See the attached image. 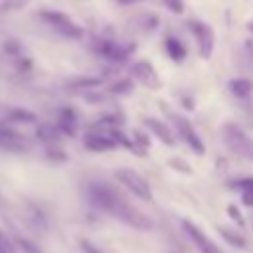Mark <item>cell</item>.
I'll return each instance as SVG.
<instances>
[{
  "mask_svg": "<svg viewBox=\"0 0 253 253\" xmlns=\"http://www.w3.org/2000/svg\"><path fill=\"white\" fill-rule=\"evenodd\" d=\"M45 156H47L49 160H53V162H65V160H67V154H65L57 144L47 146V148H45Z\"/></svg>",
  "mask_w": 253,
  "mask_h": 253,
  "instance_id": "obj_23",
  "label": "cell"
},
{
  "mask_svg": "<svg viewBox=\"0 0 253 253\" xmlns=\"http://www.w3.org/2000/svg\"><path fill=\"white\" fill-rule=\"evenodd\" d=\"M77 125H79V119H77L75 109H71V107H63V109H59V113H57V123H55V128L59 130V134L75 136V132H77Z\"/></svg>",
  "mask_w": 253,
  "mask_h": 253,
  "instance_id": "obj_14",
  "label": "cell"
},
{
  "mask_svg": "<svg viewBox=\"0 0 253 253\" xmlns=\"http://www.w3.org/2000/svg\"><path fill=\"white\" fill-rule=\"evenodd\" d=\"M115 178L128 190L132 192L136 198L144 200V202H150L152 200V190H150V184L132 168H119L115 172Z\"/></svg>",
  "mask_w": 253,
  "mask_h": 253,
  "instance_id": "obj_6",
  "label": "cell"
},
{
  "mask_svg": "<svg viewBox=\"0 0 253 253\" xmlns=\"http://www.w3.org/2000/svg\"><path fill=\"white\" fill-rule=\"evenodd\" d=\"M241 202H243L245 206L253 208V192H249V190H243V192H241Z\"/></svg>",
  "mask_w": 253,
  "mask_h": 253,
  "instance_id": "obj_30",
  "label": "cell"
},
{
  "mask_svg": "<svg viewBox=\"0 0 253 253\" xmlns=\"http://www.w3.org/2000/svg\"><path fill=\"white\" fill-rule=\"evenodd\" d=\"M138 24H140V28H142L144 32H152L154 28L160 26V18L154 16V14H142V16L138 18Z\"/></svg>",
  "mask_w": 253,
  "mask_h": 253,
  "instance_id": "obj_22",
  "label": "cell"
},
{
  "mask_svg": "<svg viewBox=\"0 0 253 253\" xmlns=\"http://www.w3.org/2000/svg\"><path fill=\"white\" fill-rule=\"evenodd\" d=\"M95 51H97L103 59H107V61H111V63H123V61H126V59L132 55L134 45H132V43L123 45V43H117V42H113V40H99V42L95 43Z\"/></svg>",
  "mask_w": 253,
  "mask_h": 253,
  "instance_id": "obj_8",
  "label": "cell"
},
{
  "mask_svg": "<svg viewBox=\"0 0 253 253\" xmlns=\"http://www.w3.org/2000/svg\"><path fill=\"white\" fill-rule=\"evenodd\" d=\"M247 30H249V32L253 34V22H249V24H247Z\"/></svg>",
  "mask_w": 253,
  "mask_h": 253,
  "instance_id": "obj_34",
  "label": "cell"
},
{
  "mask_svg": "<svg viewBox=\"0 0 253 253\" xmlns=\"http://www.w3.org/2000/svg\"><path fill=\"white\" fill-rule=\"evenodd\" d=\"M40 18L51 26L57 34L65 36V38H71V40H79L83 36V28L77 26L65 12H59V10H42L40 12Z\"/></svg>",
  "mask_w": 253,
  "mask_h": 253,
  "instance_id": "obj_4",
  "label": "cell"
},
{
  "mask_svg": "<svg viewBox=\"0 0 253 253\" xmlns=\"http://www.w3.org/2000/svg\"><path fill=\"white\" fill-rule=\"evenodd\" d=\"M18 245H20V249H22L24 253H42V249H40L34 241H30V239H26V237H18Z\"/></svg>",
  "mask_w": 253,
  "mask_h": 253,
  "instance_id": "obj_26",
  "label": "cell"
},
{
  "mask_svg": "<svg viewBox=\"0 0 253 253\" xmlns=\"http://www.w3.org/2000/svg\"><path fill=\"white\" fill-rule=\"evenodd\" d=\"M144 126H146L160 142H164L166 146H174V144H176L174 130H172V126H168L166 123H162V121H158V119H154V117H146V119H144Z\"/></svg>",
  "mask_w": 253,
  "mask_h": 253,
  "instance_id": "obj_13",
  "label": "cell"
},
{
  "mask_svg": "<svg viewBox=\"0 0 253 253\" xmlns=\"http://www.w3.org/2000/svg\"><path fill=\"white\" fill-rule=\"evenodd\" d=\"M138 2H144V0H117V4H121V6H130V4H138Z\"/></svg>",
  "mask_w": 253,
  "mask_h": 253,
  "instance_id": "obj_32",
  "label": "cell"
},
{
  "mask_svg": "<svg viewBox=\"0 0 253 253\" xmlns=\"http://www.w3.org/2000/svg\"><path fill=\"white\" fill-rule=\"evenodd\" d=\"M219 235H221L229 245H233V247H237V249H245V247H247V239H245L241 233H237V229L219 227Z\"/></svg>",
  "mask_w": 253,
  "mask_h": 253,
  "instance_id": "obj_19",
  "label": "cell"
},
{
  "mask_svg": "<svg viewBox=\"0 0 253 253\" xmlns=\"http://www.w3.org/2000/svg\"><path fill=\"white\" fill-rule=\"evenodd\" d=\"M221 138L231 154L253 162V138L237 123H225L221 126Z\"/></svg>",
  "mask_w": 253,
  "mask_h": 253,
  "instance_id": "obj_1",
  "label": "cell"
},
{
  "mask_svg": "<svg viewBox=\"0 0 253 253\" xmlns=\"http://www.w3.org/2000/svg\"><path fill=\"white\" fill-rule=\"evenodd\" d=\"M87 196H89V202H91L95 208H99L101 211H107V213H111V215H115L117 210H119V206L125 202V200L119 196V192H117L115 188H111L109 184H105V182H101V180L91 182V184L87 186Z\"/></svg>",
  "mask_w": 253,
  "mask_h": 253,
  "instance_id": "obj_2",
  "label": "cell"
},
{
  "mask_svg": "<svg viewBox=\"0 0 253 253\" xmlns=\"http://www.w3.org/2000/svg\"><path fill=\"white\" fill-rule=\"evenodd\" d=\"M182 227H184V231L192 237V241H194V245L200 249V253H221V251L213 245V241H211L210 237H206V233H204L196 223H192L190 219H182Z\"/></svg>",
  "mask_w": 253,
  "mask_h": 253,
  "instance_id": "obj_12",
  "label": "cell"
},
{
  "mask_svg": "<svg viewBox=\"0 0 253 253\" xmlns=\"http://www.w3.org/2000/svg\"><path fill=\"white\" fill-rule=\"evenodd\" d=\"M101 83H103V79H99V77H79V79L71 81L67 87L69 89H93Z\"/></svg>",
  "mask_w": 253,
  "mask_h": 253,
  "instance_id": "obj_21",
  "label": "cell"
},
{
  "mask_svg": "<svg viewBox=\"0 0 253 253\" xmlns=\"http://www.w3.org/2000/svg\"><path fill=\"white\" fill-rule=\"evenodd\" d=\"M188 28L198 43V53L202 59H210L211 53H213V45H215V34H213V28L202 20H190L188 22Z\"/></svg>",
  "mask_w": 253,
  "mask_h": 253,
  "instance_id": "obj_7",
  "label": "cell"
},
{
  "mask_svg": "<svg viewBox=\"0 0 253 253\" xmlns=\"http://www.w3.org/2000/svg\"><path fill=\"white\" fill-rule=\"evenodd\" d=\"M247 49H249V53L253 55V40H249V42H247Z\"/></svg>",
  "mask_w": 253,
  "mask_h": 253,
  "instance_id": "obj_33",
  "label": "cell"
},
{
  "mask_svg": "<svg viewBox=\"0 0 253 253\" xmlns=\"http://www.w3.org/2000/svg\"><path fill=\"white\" fill-rule=\"evenodd\" d=\"M6 123H10V125H34V123H38V117L30 109L12 107L6 111Z\"/></svg>",
  "mask_w": 253,
  "mask_h": 253,
  "instance_id": "obj_15",
  "label": "cell"
},
{
  "mask_svg": "<svg viewBox=\"0 0 253 253\" xmlns=\"http://www.w3.org/2000/svg\"><path fill=\"white\" fill-rule=\"evenodd\" d=\"M164 47H166V53L170 55V59H174V61H182L188 55L186 45L180 42V38H176L172 34L164 38Z\"/></svg>",
  "mask_w": 253,
  "mask_h": 253,
  "instance_id": "obj_16",
  "label": "cell"
},
{
  "mask_svg": "<svg viewBox=\"0 0 253 253\" xmlns=\"http://www.w3.org/2000/svg\"><path fill=\"white\" fill-rule=\"evenodd\" d=\"M2 204H4V200H2V196H0V206H2Z\"/></svg>",
  "mask_w": 253,
  "mask_h": 253,
  "instance_id": "obj_35",
  "label": "cell"
},
{
  "mask_svg": "<svg viewBox=\"0 0 253 253\" xmlns=\"http://www.w3.org/2000/svg\"><path fill=\"white\" fill-rule=\"evenodd\" d=\"M132 75L150 91H158L162 87V81H160V75L158 71L154 69V65L148 61V59H138L134 65H132Z\"/></svg>",
  "mask_w": 253,
  "mask_h": 253,
  "instance_id": "obj_11",
  "label": "cell"
},
{
  "mask_svg": "<svg viewBox=\"0 0 253 253\" xmlns=\"http://www.w3.org/2000/svg\"><path fill=\"white\" fill-rule=\"evenodd\" d=\"M229 91L239 97V99H247L251 93H253V79H247V77H235L229 81Z\"/></svg>",
  "mask_w": 253,
  "mask_h": 253,
  "instance_id": "obj_17",
  "label": "cell"
},
{
  "mask_svg": "<svg viewBox=\"0 0 253 253\" xmlns=\"http://www.w3.org/2000/svg\"><path fill=\"white\" fill-rule=\"evenodd\" d=\"M0 253H16V245L4 229H0Z\"/></svg>",
  "mask_w": 253,
  "mask_h": 253,
  "instance_id": "obj_24",
  "label": "cell"
},
{
  "mask_svg": "<svg viewBox=\"0 0 253 253\" xmlns=\"http://www.w3.org/2000/svg\"><path fill=\"white\" fill-rule=\"evenodd\" d=\"M132 89H134V83H132V79H126V77L117 79L109 85V93H113V95H126Z\"/></svg>",
  "mask_w": 253,
  "mask_h": 253,
  "instance_id": "obj_20",
  "label": "cell"
},
{
  "mask_svg": "<svg viewBox=\"0 0 253 253\" xmlns=\"http://www.w3.org/2000/svg\"><path fill=\"white\" fill-rule=\"evenodd\" d=\"M36 136H38L42 142H45L47 146H51V144H57L59 130L55 128V125H38Z\"/></svg>",
  "mask_w": 253,
  "mask_h": 253,
  "instance_id": "obj_18",
  "label": "cell"
},
{
  "mask_svg": "<svg viewBox=\"0 0 253 253\" xmlns=\"http://www.w3.org/2000/svg\"><path fill=\"white\" fill-rule=\"evenodd\" d=\"M81 247H83V251H85V253H103V251H99L93 243H89L87 239H81Z\"/></svg>",
  "mask_w": 253,
  "mask_h": 253,
  "instance_id": "obj_31",
  "label": "cell"
},
{
  "mask_svg": "<svg viewBox=\"0 0 253 253\" xmlns=\"http://www.w3.org/2000/svg\"><path fill=\"white\" fill-rule=\"evenodd\" d=\"M164 6L174 14H182L184 12V0H164Z\"/></svg>",
  "mask_w": 253,
  "mask_h": 253,
  "instance_id": "obj_29",
  "label": "cell"
},
{
  "mask_svg": "<svg viewBox=\"0 0 253 253\" xmlns=\"http://www.w3.org/2000/svg\"><path fill=\"white\" fill-rule=\"evenodd\" d=\"M123 130L121 128H115V130H101V128H89L87 134L83 136V146L91 152H109V150H115L119 146L117 142V136L121 134Z\"/></svg>",
  "mask_w": 253,
  "mask_h": 253,
  "instance_id": "obj_5",
  "label": "cell"
},
{
  "mask_svg": "<svg viewBox=\"0 0 253 253\" xmlns=\"http://www.w3.org/2000/svg\"><path fill=\"white\" fill-rule=\"evenodd\" d=\"M168 166L174 168V170H178V172H182V174H192V166L188 162H184L182 158H170L168 160Z\"/></svg>",
  "mask_w": 253,
  "mask_h": 253,
  "instance_id": "obj_25",
  "label": "cell"
},
{
  "mask_svg": "<svg viewBox=\"0 0 253 253\" xmlns=\"http://www.w3.org/2000/svg\"><path fill=\"white\" fill-rule=\"evenodd\" d=\"M162 107H164V113L168 115V119L174 123V128H176V132L184 138V142L196 152V154H206V144L202 142V138H200V134L196 132V128H194V125L186 119V117H182V115H178V113H172L164 103H162Z\"/></svg>",
  "mask_w": 253,
  "mask_h": 253,
  "instance_id": "obj_3",
  "label": "cell"
},
{
  "mask_svg": "<svg viewBox=\"0 0 253 253\" xmlns=\"http://www.w3.org/2000/svg\"><path fill=\"white\" fill-rule=\"evenodd\" d=\"M231 186H233L235 190H239V192H243V190L253 192V178H239V180H235Z\"/></svg>",
  "mask_w": 253,
  "mask_h": 253,
  "instance_id": "obj_28",
  "label": "cell"
},
{
  "mask_svg": "<svg viewBox=\"0 0 253 253\" xmlns=\"http://www.w3.org/2000/svg\"><path fill=\"white\" fill-rule=\"evenodd\" d=\"M227 215H229L239 227H245V219H243V215H241V211L237 210L235 204H229V206H227Z\"/></svg>",
  "mask_w": 253,
  "mask_h": 253,
  "instance_id": "obj_27",
  "label": "cell"
},
{
  "mask_svg": "<svg viewBox=\"0 0 253 253\" xmlns=\"http://www.w3.org/2000/svg\"><path fill=\"white\" fill-rule=\"evenodd\" d=\"M115 217H119L123 223L130 225V227H134V229H140V231H150V229L154 227V221H152L146 213H142L140 210H136L132 204H128V202H123V204L119 206Z\"/></svg>",
  "mask_w": 253,
  "mask_h": 253,
  "instance_id": "obj_9",
  "label": "cell"
},
{
  "mask_svg": "<svg viewBox=\"0 0 253 253\" xmlns=\"http://www.w3.org/2000/svg\"><path fill=\"white\" fill-rule=\"evenodd\" d=\"M0 148L6 152H26L28 140L16 126L6 121H0Z\"/></svg>",
  "mask_w": 253,
  "mask_h": 253,
  "instance_id": "obj_10",
  "label": "cell"
}]
</instances>
